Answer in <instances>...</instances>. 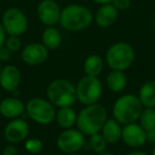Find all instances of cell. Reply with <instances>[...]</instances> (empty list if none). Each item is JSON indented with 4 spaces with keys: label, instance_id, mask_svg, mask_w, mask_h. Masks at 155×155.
<instances>
[{
    "label": "cell",
    "instance_id": "4dcf8cb0",
    "mask_svg": "<svg viewBox=\"0 0 155 155\" xmlns=\"http://www.w3.org/2000/svg\"><path fill=\"white\" fill-rule=\"evenodd\" d=\"M147 140H149L151 143L155 144V129L147 132Z\"/></svg>",
    "mask_w": 155,
    "mask_h": 155
},
{
    "label": "cell",
    "instance_id": "6da1fadb",
    "mask_svg": "<svg viewBox=\"0 0 155 155\" xmlns=\"http://www.w3.org/2000/svg\"><path fill=\"white\" fill-rule=\"evenodd\" d=\"M94 21V14L87 7L79 3H71L62 9L60 24L63 29L69 32H80Z\"/></svg>",
    "mask_w": 155,
    "mask_h": 155
},
{
    "label": "cell",
    "instance_id": "7c38bea8",
    "mask_svg": "<svg viewBox=\"0 0 155 155\" xmlns=\"http://www.w3.org/2000/svg\"><path fill=\"white\" fill-rule=\"evenodd\" d=\"M48 49L41 43H31L21 51V60L29 66H39L48 58Z\"/></svg>",
    "mask_w": 155,
    "mask_h": 155
},
{
    "label": "cell",
    "instance_id": "d4e9b609",
    "mask_svg": "<svg viewBox=\"0 0 155 155\" xmlns=\"http://www.w3.org/2000/svg\"><path fill=\"white\" fill-rule=\"evenodd\" d=\"M44 143L39 138L32 137L25 140V149L31 154H38L43 151Z\"/></svg>",
    "mask_w": 155,
    "mask_h": 155
},
{
    "label": "cell",
    "instance_id": "30bf717a",
    "mask_svg": "<svg viewBox=\"0 0 155 155\" xmlns=\"http://www.w3.org/2000/svg\"><path fill=\"white\" fill-rule=\"evenodd\" d=\"M61 12L62 9L55 0H41L36 8L37 17L46 27H54L60 24Z\"/></svg>",
    "mask_w": 155,
    "mask_h": 155
},
{
    "label": "cell",
    "instance_id": "7402d4cb",
    "mask_svg": "<svg viewBox=\"0 0 155 155\" xmlns=\"http://www.w3.org/2000/svg\"><path fill=\"white\" fill-rule=\"evenodd\" d=\"M104 68V62L102 58L98 54H91L84 61L83 69L86 75L91 77H99Z\"/></svg>",
    "mask_w": 155,
    "mask_h": 155
},
{
    "label": "cell",
    "instance_id": "8fae6325",
    "mask_svg": "<svg viewBox=\"0 0 155 155\" xmlns=\"http://www.w3.org/2000/svg\"><path fill=\"white\" fill-rule=\"evenodd\" d=\"M30 127L25 119H11L5 127V138L9 143H20L28 138Z\"/></svg>",
    "mask_w": 155,
    "mask_h": 155
},
{
    "label": "cell",
    "instance_id": "277c9868",
    "mask_svg": "<svg viewBox=\"0 0 155 155\" xmlns=\"http://www.w3.org/2000/svg\"><path fill=\"white\" fill-rule=\"evenodd\" d=\"M48 100L58 107L72 106L77 99L75 86L66 79H55L47 87Z\"/></svg>",
    "mask_w": 155,
    "mask_h": 155
},
{
    "label": "cell",
    "instance_id": "8d00e7d4",
    "mask_svg": "<svg viewBox=\"0 0 155 155\" xmlns=\"http://www.w3.org/2000/svg\"><path fill=\"white\" fill-rule=\"evenodd\" d=\"M1 70H2V66H1V62H0V73H1Z\"/></svg>",
    "mask_w": 155,
    "mask_h": 155
},
{
    "label": "cell",
    "instance_id": "f546056e",
    "mask_svg": "<svg viewBox=\"0 0 155 155\" xmlns=\"http://www.w3.org/2000/svg\"><path fill=\"white\" fill-rule=\"evenodd\" d=\"M7 35H8L7 32H5L2 24H1V21H0V48L5 46V39H7Z\"/></svg>",
    "mask_w": 155,
    "mask_h": 155
},
{
    "label": "cell",
    "instance_id": "f35d334b",
    "mask_svg": "<svg viewBox=\"0 0 155 155\" xmlns=\"http://www.w3.org/2000/svg\"><path fill=\"white\" fill-rule=\"evenodd\" d=\"M0 101H1V96H0Z\"/></svg>",
    "mask_w": 155,
    "mask_h": 155
},
{
    "label": "cell",
    "instance_id": "e575fe53",
    "mask_svg": "<svg viewBox=\"0 0 155 155\" xmlns=\"http://www.w3.org/2000/svg\"><path fill=\"white\" fill-rule=\"evenodd\" d=\"M67 155H82V154H79V153H71V154H67Z\"/></svg>",
    "mask_w": 155,
    "mask_h": 155
},
{
    "label": "cell",
    "instance_id": "d590c367",
    "mask_svg": "<svg viewBox=\"0 0 155 155\" xmlns=\"http://www.w3.org/2000/svg\"><path fill=\"white\" fill-rule=\"evenodd\" d=\"M151 155H155V147H154V149L152 150V154H151Z\"/></svg>",
    "mask_w": 155,
    "mask_h": 155
},
{
    "label": "cell",
    "instance_id": "484cf974",
    "mask_svg": "<svg viewBox=\"0 0 155 155\" xmlns=\"http://www.w3.org/2000/svg\"><path fill=\"white\" fill-rule=\"evenodd\" d=\"M5 46L13 53V52H17L21 48V41H20L19 36H15V35H9L7 36L5 39Z\"/></svg>",
    "mask_w": 155,
    "mask_h": 155
},
{
    "label": "cell",
    "instance_id": "5bb4252c",
    "mask_svg": "<svg viewBox=\"0 0 155 155\" xmlns=\"http://www.w3.org/2000/svg\"><path fill=\"white\" fill-rule=\"evenodd\" d=\"M21 82L20 71L15 65H7L2 67L0 73V86L3 91L12 93L17 89Z\"/></svg>",
    "mask_w": 155,
    "mask_h": 155
},
{
    "label": "cell",
    "instance_id": "5b68a950",
    "mask_svg": "<svg viewBox=\"0 0 155 155\" xmlns=\"http://www.w3.org/2000/svg\"><path fill=\"white\" fill-rule=\"evenodd\" d=\"M135 61L134 48L125 41H118L107 49L105 62L112 70L124 71L133 65Z\"/></svg>",
    "mask_w": 155,
    "mask_h": 155
},
{
    "label": "cell",
    "instance_id": "4316f807",
    "mask_svg": "<svg viewBox=\"0 0 155 155\" xmlns=\"http://www.w3.org/2000/svg\"><path fill=\"white\" fill-rule=\"evenodd\" d=\"M131 3H132L131 0H113L112 1V5H114L119 12L127 10L131 7Z\"/></svg>",
    "mask_w": 155,
    "mask_h": 155
},
{
    "label": "cell",
    "instance_id": "603a6c76",
    "mask_svg": "<svg viewBox=\"0 0 155 155\" xmlns=\"http://www.w3.org/2000/svg\"><path fill=\"white\" fill-rule=\"evenodd\" d=\"M138 120L139 124L146 132L155 129V108L144 107Z\"/></svg>",
    "mask_w": 155,
    "mask_h": 155
},
{
    "label": "cell",
    "instance_id": "83f0119b",
    "mask_svg": "<svg viewBox=\"0 0 155 155\" xmlns=\"http://www.w3.org/2000/svg\"><path fill=\"white\" fill-rule=\"evenodd\" d=\"M12 58V52L5 46L0 48V62H9Z\"/></svg>",
    "mask_w": 155,
    "mask_h": 155
},
{
    "label": "cell",
    "instance_id": "4fadbf2b",
    "mask_svg": "<svg viewBox=\"0 0 155 155\" xmlns=\"http://www.w3.org/2000/svg\"><path fill=\"white\" fill-rule=\"evenodd\" d=\"M121 139L127 146L131 148L142 147L147 141V132L142 129L140 124L136 122L123 125Z\"/></svg>",
    "mask_w": 155,
    "mask_h": 155
},
{
    "label": "cell",
    "instance_id": "f1b7e54d",
    "mask_svg": "<svg viewBox=\"0 0 155 155\" xmlns=\"http://www.w3.org/2000/svg\"><path fill=\"white\" fill-rule=\"evenodd\" d=\"M2 155H18V150L14 143H9L3 148Z\"/></svg>",
    "mask_w": 155,
    "mask_h": 155
},
{
    "label": "cell",
    "instance_id": "2e32d148",
    "mask_svg": "<svg viewBox=\"0 0 155 155\" xmlns=\"http://www.w3.org/2000/svg\"><path fill=\"white\" fill-rule=\"evenodd\" d=\"M118 15V10L112 3H107V5H100V8L94 15V20L98 27L102 29H107L117 21Z\"/></svg>",
    "mask_w": 155,
    "mask_h": 155
},
{
    "label": "cell",
    "instance_id": "3957f363",
    "mask_svg": "<svg viewBox=\"0 0 155 155\" xmlns=\"http://www.w3.org/2000/svg\"><path fill=\"white\" fill-rule=\"evenodd\" d=\"M143 106L138 96L127 94L116 100L113 106V118H115L121 125L133 123L139 119Z\"/></svg>",
    "mask_w": 155,
    "mask_h": 155
},
{
    "label": "cell",
    "instance_id": "74e56055",
    "mask_svg": "<svg viewBox=\"0 0 155 155\" xmlns=\"http://www.w3.org/2000/svg\"><path fill=\"white\" fill-rule=\"evenodd\" d=\"M153 27H154V29H155V18H154V20H153Z\"/></svg>",
    "mask_w": 155,
    "mask_h": 155
},
{
    "label": "cell",
    "instance_id": "ba28073f",
    "mask_svg": "<svg viewBox=\"0 0 155 155\" xmlns=\"http://www.w3.org/2000/svg\"><path fill=\"white\" fill-rule=\"evenodd\" d=\"M1 24L8 35L21 36L28 30V17L22 10L16 7L7 9L2 14Z\"/></svg>",
    "mask_w": 155,
    "mask_h": 155
},
{
    "label": "cell",
    "instance_id": "d6a6232c",
    "mask_svg": "<svg viewBox=\"0 0 155 155\" xmlns=\"http://www.w3.org/2000/svg\"><path fill=\"white\" fill-rule=\"evenodd\" d=\"M127 155H149L146 152H142V151H132V152L127 153Z\"/></svg>",
    "mask_w": 155,
    "mask_h": 155
},
{
    "label": "cell",
    "instance_id": "7a4b0ae2",
    "mask_svg": "<svg viewBox=\"0 0 155 155\" xmlns=\"http://www.w3.org/2000/svg\"><path fill=\"white\" fill-rule=\"evenodd\" d=\"M107 120V110L102 104L95 103L85 105L79 112L77 118L78 130L85 136H91L96 133H100L105 121Z\"/></svg>",
    "mask_w": 155,
    "mask_h": 155
},
{
    "label": "cell",
    "instance_id": "9a60e30c",
    "mask_svg": "<svg viewBox=\"0 0 155 155\" xmlns=\"http://www.w3.org/2000/svg\"><path fill=\"white\" fill-rule=\"evenodd\" d=\"M25 112H26V105L19 98L12 96L0 101V114L5 118H19Z\"/></svg>",
    "mask_w": 155,
    "mask_h": 155
},
{
    "label": "cell",
    "instance_id": "e0dca14e",
    "mask_svg": "<svg viewBox=\"0 0 155 155\" xmlns=\"http://www.w3.org/2000/svg\"><path fill=\"white\" fill-rule=\"evenodd\" d=\"M101 134L107 143H117L121 139L122 127L115 118H110L105 121L101 130Z\"/></svg>",
    "mask_w": 155,
    "mask_h": 155
},
{
    "label": "cell",
    "instance_id": "1f68e13d",
    "mask_svg": "<svg viewBox=\"0 0 155 155\" xmlns=\"http://www.w3.org/2000/svg\"><path fill=\"white\" fill-rule=\"evenodd\" d=\"M91 1H94V2L99 5H107V3H112L113 0H91Z\"/></svg>",
    "mask_w": 155,
    "mask_h": 155
},
{
    "label": "cell",
    "instance_id": "52a82bcc",
    "mask_svg": "<svg viewBox=\"0 0 155 155\" xmlns=\"http://www.w3.org/2000/svg\"><path fill=\"white\" fill-rule=\"evenodd\" d=\"M75 89L78 101L83 105L98 103L103 93L101 81L97 77H91L86 74L78 82Z\"/></svg>",
    "mask_w": 155,
    "mask_h": 155
},
{
    "label": "cell",
    "instance_id": "d6986e66",
    "mask_svg": "<svg viewBox=\"0 0 155 155\" xmlns=\"http://www.w3.org/2000/svg\"><path fill=\"white\" fill-rule=\"evenodd\" d=\"M127 84V78L123 71L113 70L108 73L106 78V85L107 88L113 93H121L124 91Z\"/></svg>",
    "mask_w": 155,
    "mask_h": 155
},
{
    "label": "cell",
    "instance_id": "cb8c5ba5",
    "mask_svg": "<svg viewBox=\"0 0 155 155\" xmlns=\"http://www.w3.org/2000/svg\"><path fill=\"white\" fill-rule=\"evenodd\" d=\"M87 147L94 153L99 154V153L105 152L106 147H107V141L104 139V137L102 136L101 133H96L94 135L89 136Z\"/></svg>",
    "mask_w": 155,
    "mask_h": 155
},
{
    "label": "cell",
    "instance_id": "ac0fdd59",
    "mask_svg": "<svg viewBox=\"0 0 155 155\" xmlns=\"http://www.w3.org/2000/svg\"><path fill=\"white\" fill-rule=\"evenodd\" d=\"M78 114L71 106L68 107H61L56 112L55 115V121L60 127L63 130L71 129L77 123Z\"/></svg>",
    "mask_w": 155,
    "mask_h": 155
},
{
    "label": "cell",
    "instance_id": "8992f818",
    "mask_svg": "<svg viewBox=\"0 0 155 155\" xmlns=\"http://www.w3.org/2000/svg\"><path fill=\"white\" fill-rule=\"evenodd\" d=\"M26 113L34 122L41 125L50 124L55 120V108L49 100L43 98H32L26 104Z\"/></svg>",
    "mask_w": 155,
    "mask_h": 155
},
{
    "label": "cell",
    "instance_id": "44dd1931",
    "mask_svg": "<svg viewBox=\"0 0 155 155\" xmlns=\"http://www.w3.org/2000/svg\"><path fill=\"white\" fill-rule=\"evenodd\" d=\"M138 98L143 107L155 108V80L147 81L140 87Z\"/></svg>",
    "mask_w": 155,
    "mask_h": 155
},
{
    "label": "cell",
    "instance_id": "ffe728a7",
    "mask_svg": "<svg viewBox=\"0 0 155 155\" xmlns=\"http://www.w3.org/2000/svg\"><path fill=\"white\" fill-rule=\"evenodd\" d=\"M41 44L48 50H55L62 44V35L55 27H46L41 33Z\"/></svg>",
    "mask_w": 155,
    "mask_h": 155
},
{
    "label": "cell",
    "instance_id": "9c48e42d",
    "mask_svg": "<svg viewBox=\"0 0 155 155\" xmlns=\"http://www.w3.org/2000/svg\"><path fill=\"white\" fill-rule=\"evenodd\" d=\"M56 146L65 154L77 153L84 148L85 135L78 129H67L61 132L56 138Z\"/></svg>",
    "mask_w": 155,
    "mask_h": 155
},
{
    "label": "cell",
    "instance_id": "836d02e7",
    "mask_svg": "<svg viewBox=\"0 0 155 155\" xmlns=\"http://www.w3.org/2000/svg\"><path fill=\"white\" fill-rule=\"evenodd\" d=\"M97 155H116V154L110 153V152H102V153H99V154H97Z\"/></svg>",
    "mask_w": 155,
    "mask_h": 155
}]
</instances>
